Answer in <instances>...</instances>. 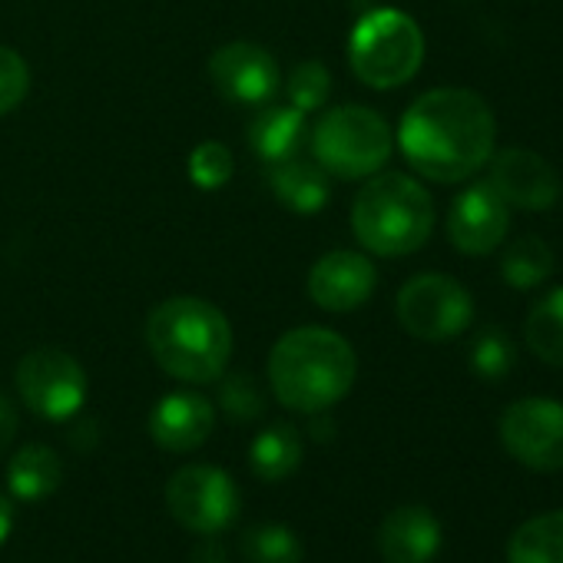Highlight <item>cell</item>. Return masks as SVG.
<instances>
[{
	"mask_svg": "<svg viewBox=\"0 0 563 563\" xmlns=\"http://www.w3.org/2000/svg\"><path fill=\"white\" fill-rule=\"evenodd\" d=\"M401 153L431 183H464L494 156L497 123L490 107L461 87L421 93L401 117Z\"/></svg>",
	"mask_w": 563,
	"mask_h": 563,
	"instance_id": "obj_1",
	"label": "cell"
},
{
	"mask_svg": "<svg viewBox=\"0 0 563 563\" xmlns=\"http://www.w3.org/2000/svg\"><path fill=\"white\" fill-rule=\"evenodd\" d=\"M355 375L358 358L349 339L319 325L286 332L268 355L272 395L302 415H322L339 405L352 391Z\"/></svg>",
	"mask_w": 563,
	"mask_h": 563,
	"instance_id": "obj_2",
	"label": "cell"
},
{
	"mask_svg": "<svg viewBox=\"0 0 563 563\" xmlns=\"http://www.w3.org/2000/svg\"><path fill=\"white\" fill-rule=\"evenodd\" d=\"M146 345L166 375L189 385H209L225 375L232 358V325L212 302L176 296L150 312Z\"/></svg>",
	"mask_w": 563,
	"mask_h": 563,
	"instance_id": "obj_3",
	"label": "cell"
},
{
	"mask_svg": "<svg viewBox=\"0 0 563 563\" xmlns=\"http://www.w3.org/2000/svg\"><path fill=\"white\" fill-rule=\"evenodd\" d=\"M352 232L375 255H411L434 232V199L405 173H378L352 202Z\"/></svg>",
	"mask_w": 563,
	"mask_h": 563,
	"instance_id": "obj_4",
	"label": "cell"
},
{
	"mask_svg": "<svg viewBox=\"0 0 563 563\" xmlns=\"http://www.w3.org/2000/svg\"><path fill=\"white\" fill-rule=\"evenodd\" d=\"M349 64L372 90L405 87L424 64V34L405 11L378 8L355 24Z\"/></svg>",
	"mask_w": 563,
	"mask_h": 563,
	"instance_id": "obj_5",
	"label": "cell"
},
{
	"mask_svg": "<svg viewBox=\"0 0 563 563\" xmlns=\"http://www.w3.org/2000/svg\"><path fill=\"white\" fill-rule=\"evenodd\" d=\"M312 159L339 179H368L391 156V126L372 107H335L309 130Z\"/></svg>",
	"mask_w": 563,
	"mask_h": 563,
	"instance_id": "obj_6",
	"label": "cell"
},
{
	"mask_svg": "<svg viewBox=\"0 0 563 563\" xmlns=\"http://www.w3.org/2000/svg\"><path fill=\"white\" fill-rule=\"evenodd\" d=\"M395 312L408 335L421 342H448L471 325L474 302L457 278L424 272L401 286Z\"/></svg>",
	"mask_w": 563,
	"mask_h": 563,
	"instance_id": "obj_7",
	"label": "cell"
},
{
	"mask_svg": "<svg viewBox=\"0 0 563 563\" xmlns=\"http://www.w3.org/2000/svg\"><path fill=\"white\" fill-rule=\"evenodd\" d=\"M18 391L34 415L67 421L87 401V372L64 349H34L18 365Z\"/></svg>",
	"mask_w": 563,
	"mask_h": 563,
	"instance_id": "obj_8",
	"label": "cell"
},
{
	"mask_svg": "<svg viewBox=\"0 0 563 563\" xmlns=\"http://www.w3.org/2000/svg\"><path fill=\"white\" fill-rule=\"evenodd\" d=\"M166 507L179 527L192 533H219L239 514V490L222 467L189 464L169 477Z\"/></svg>",
	"mask_w": 563,
	"mask_h": 563,
	"instance_id": "obj_9",
	"label": "cell"
},
{
	"mask_svg": "<svg viewBox=\"0 0 563 563\" xmlns=\"http://www.w3.org/2000/svg\"><path fill=\"white\" fill-rule=\"evenodd\" d=\"M500 441L520 464L533 471L563 467V405L550 398L514 401L500 415Z\"/></svg>",
	"mask_w": 563,
	"mask_h": 563,
	"instance_id": "obj_10",
	"label": "cell"
},
{
	"mask_svg": "<svg viewBox=\"0 0 563 563\" xmlns=\"http://www.w3.org/2000/svg\"><path fill=\"white\" fill-rule=\"evenodd\" d=\"M209 80L222 100L239 107H262L278 93L282 74L265 47L235 41L209 57Z\"/></svg>",
	"mask_w": 563,
	"mask_h": 563,
	"instance_id": "obj_11",
	"label": "cell"
},
{
	"mask_svg": "<svg viewBox=\"0 0 563 563\" xmlns=\"http://www.w3.org/2000/svg\"><path fill=\"white\" fill-rule=\"evenodd\" d=\"M510 229V206L490 189V183L467 186L448 212V239L464 255L494 252Z\"/></svg>",
	"mask_w": 563,
	"mask_h": 563,
	"instance_id": "obj_12",
	"label": "cell"
},
{
	"mask_svg": "<svg viewBox=\"0 0 563 563\" xmlns=\"http://www.w3.org/2000/svg\"><path fill=\"white\" fill-rule=\"evenodd\" d=\"M378 272L368 255L352 249H335L322 255L309 272V296L325 312H355L372 299Z\"/></svg>",
	"mask_w": 563,
	"mask_h": 563,
	"instance_id": "obj_13",
	"label": "cell"
},
{
	"mask_svg": "<svg viewBox=\"0 0 563 563\" xmlns=\"http://www.w3.org/2000/svg\"><path fill=\"white\" fill-rule=\"evenodd\" d=\"M490 189L517 209H550L560 199L556 169L533 150H500L490 156Z\"/></svg>",
	"mask_w": 563,
	"mask_h": 563,
	"instance_id": "obj_14",
	"label": "cell"
},
{
	"mask_svg": "<svg viewBox=\"0 0 563 563\" xmlns=\"http://www.w3.org/2000/svg\"><path fill=\"white\" fill-rule=\"evenodd\" d=\"M216 428V408L196 391H173L156 401L150 415V434L163 451L186 454L206 444Z\"/></svg>",
	"mask_w": 563,
	"mask_h": 563,
	"instance_id": "obj_15",
	"label": "cell"
},
{
	"mask_svg": "<svg viewBox=\"0 0 563 563\" xmlns=\"http://www.w3.org/2000/svg\"><path fill=\"white\" fill-rule=\"evenodd\" d=\"M441 547V523L428 507L391 510L378 530V550L388 563H428Z\"/></svg>",
	"mask_w": 563,
	"mask_h": 563,
	"instance_id": "obj_16",
	"label": "cell"
},
{
	"mask_svg": "<svg viewBox=\"0 0 563 563\" xmlns=\"http://www.w3.org/2000/svg\"><path fill=\"white\" fill-rule=\"evenodd\" d=\"M249 143L255 150L258 159L282 163L296 153H306L309 143V113L296 110L292 103L282 107V103H262L258 113L249 123Z\"/></svg>",
	"mask_w": 563,
	"mask_h": 563,
	"instance_id": "obj_17",
	"label": "cell"
},
{
	"mask_svg": "<svg viewBox=\"0 0 563 563\" xmlns=\"http://www.w3.org/2000/svg\"><path fill=\"white\" fill-rule=\"evenodd\" d=\"M268 183H272V192L278 196V202L292 212H299V216L319 212L332 196L329 173L306 153H296L282 163H272Z\"/></svg>",
	"mask_w": 563,
	"mask_h": 563,
	"instance_id": "obj_18",
	"label": "cell"
},
{
	"mask_svg": "<svg viewBox=\"0 0 563 563\" xmlns=\"http://www.w3.org/2000/svg\"><path fill=\"white\" fill-rule=\"evenodd\" d=\"M64 467L54 448L27 444L8 464V487L18 500H44L60 487Z\"/></svg>",
	"mask_w": 563,
	"mask_h": 563,
	"instance_id": "obj_19",
	"label": "cell"
},
{
	"mask_svg": "<svg viewBox=\"0 0 563 563\" xmlns=\"http://www.w3.org/2000/svg\"><path fill=\"white\" fill-rule=\"evenodd\" d=\"M249 464L262 481H282L299 471L302 464V434L292 424L265 428L249 451Z\"/></svg>",
	"mask_w": 563,
	"mask_h": 563,
	"instance_id": "obj_20",
	"label": "cell"
},
{
	"mask_svg": "<svg viewBox=\"0 0 563 563\" xmlns=\"http://www.w3.org/2000/svg\"><path fill=\"white\" fill-rule=\"evenodd\" d=\"M507 563H563V510L520 523L507 543Z\"/></svg>",
	"mask_w": 563,
	"mask_h": 563,
	"instance_id": "obj_21",
	"label": "cell"
},
{
	"mask_svg": "<svg viewBox=\"0 0 563 563\" xmlns=\"http://www.w3.org/2000/svg\"><path fill=\"white\" fill-rule=\"evenodd\" d=\"M523 342L540 362L563 368V286L530 309L523 325Z\"/></svg>",
	"mask_w": 563,
	"mask_h": 563,
	"instance_id": "obj_22",
	"label": "cell"
},
{
	"mask_svg": "<svg viewBox=\"0 0 563 563\" xmlns=\"http://www.w3.org/2000/svg\"><path fill=\"white\" fill-rule=\"evenodd\" d=\"M553 272V252L540 235H520L500 258V275L514 289H537Z\"/></svg>",
	"mask_w": 563,
	"mask_h": 563,
	"instance_id": "obj_23",
	"label": "cell"
},
{
	"mask_svg": "<svg viewBox=\"0 0 563 563\" xmlns=\"http://www.w3.org/2000/svg\"><path fill=\"white\" fill-rule=\"evenodd\" d=\"M245 563H302V540L282 523H255L242 533Z\"/></svg>",
	"mask_w": 563,
	"mask_h": 563,
	"instance_id": "obj_24",
	"label": "cell"
},
{
	"mask_svg": "<svg viewBox=\"0 0 563 563\" xmlns=\"http://www.w3.org/2000/svg\"><path fill=\"white\" fill-rule=\"evenodd\" d=\"M186 169H189V179H192L199 189L216 192V189H222V186L232 179V173H235V156H232V150H229L225 143L206 140V143H199V146L189 153Z\"/></svg>",
	"mask_w": 563,
	"mask_h": 563,
	"instance_id": "obj_25",
	"label": "cell"
},
{
	"mask_svg": "<svg viewBox=\"0 0 563 563\" xmlns=\"http://www.w3.org/2000/svg\"><path fill=\"white\" fill-rule=\"evenodd\" d=\"M286 93H289V103L296 110H302V113L319 110L329 100V93H332V74H329V67L319 64V60L299 64L292 70L289 84H286Z\"/></svg>",
	"mask_w": 563,
	"mask_h": 563,
	"instance_id": "obj_26",
	"label": "cell"
},
{
	"mask_svg": "<svg viewBox=\"0 0 563 563\" xmlns=\"http://www.w3.org/2000/svg\"><path fill=\"white\" fill-rule=\"evenodd\" d=\"M471 365L481 378L497 382L514 368V342L504 329H484L471 345Z\"/></svg>",
	"mask_w": 563,
	"mask_h": 563,
	"instance_id": "obj_27",
	"label": "cell"
},
{
	"mask_svg": "<svg viewBox=\"0 0 563 563\" xmlns=\"http://www.w3.org/2000/svg\"><path fill=\"white\" fill-rule=\"evenodd\" d=\"M219 405L232 421H255L265 408V398H262V388L255 385V378L249 372H235V375L222 378Z\"/></svg>",
	"mask_w": 563,
	"mask_h": 563,
	"instance_id": "obj_28",
	"label": "cell"
},
{
	"mask_svg": "<svg viewBox=\"0 0 563 563\" xmlns=\"http://www.w3.org/2000/svg\"><path fill=\"white\" fill-rule=\"evenodd\" d=\"M31 93V67L14 47H0V117L14 113Z\"/></svg>",
	"mask_w": 563,
	"mask_h": 563,
	"instance_id": "obj_29",
	"label": "cell"
},
{
	"mask_svg": "<svg viewBox=\"0 0 563 563\" xmlns=\"http://www.w3.org/2000/svg\"><path fill=\"white\" fill-rule=\"evenodd\" d=\"M18 408H14V401L0 391V454H4L8 448H11V441H14V434H18Z\"/></svg>",
	"mask_w": 563,
	"mask_h": 563,
	"instance_id": "obj_30",
	"label": "cell"
},
{
	"mask_svg": "<svg viewBox=\"0 0 563 563\" xmlns=\"http://www.w3.org/2000/svg\"><path fill=\"white\" fill-rule=\"evenodd\" d=\"M186 563H229V553H225V547H219V543L206 540V543L192 547V553H189V560H186Z\"/></svg>",
	"mask_w": 563,
	"mask_h": 563,
	"instance_id": "obj_31",
	"label": "cell"
},
{
	"mask_svg": "<svg viewBox=\"0 0 563 563\" xmlns=\"http://www.w3.org/2000/svg\"><path fill=\"white\" fill-rule=\"evenodd\" d=\"M11 527H14V504L0 494V543L11 537Z\"/></svg>",
	"mask_w": 563,
	"mask_h": 563,
	"instance_id": "obj_32",
	"label": "cell"
}]
</instances>
